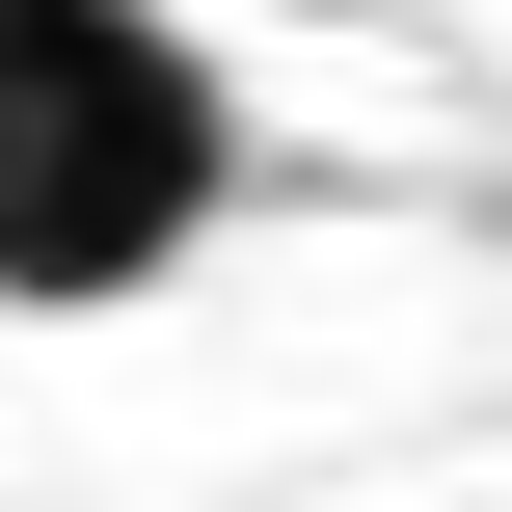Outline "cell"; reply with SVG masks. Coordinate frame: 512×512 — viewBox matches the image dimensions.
<instances>
[{
	"label": "cell",
	"instance_id": "6da1fadb",
	"mask_svg": "<svg viewBox=\"0 0 512 512\" xmlns=\"http://www.w3.org/2000/svg\"><path fill=\"white\" fill-rule=\"evenodd\" d=\"M243 108L162 0H0V324H108L216 243Z\"/></svg>",
	"mask_w": 512,
	"mask_h": 512
}]
</instances>
